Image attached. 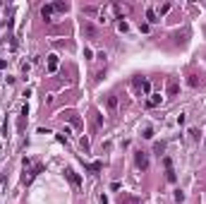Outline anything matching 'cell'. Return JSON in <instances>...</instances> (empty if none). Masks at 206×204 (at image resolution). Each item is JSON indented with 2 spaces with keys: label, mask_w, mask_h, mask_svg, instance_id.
<instances>
[{
  "label": "cell",
  "mask_w": 206,
  "mask_h": 204,
  "mask_svg": "<svg viewBox=\"0 0 206 204\" xmlns=\"http://www.w3.org/2000/svg\"><path fill=\"white\" fill-rule=\"evenodd\" d=\"M142 89H144V94H151V84L146 82V79H144V84H142Z\"/></svg>",
  "instance_id": "20"
},
{
  "label": "cell",
  "mask_w": 206,
  "mask_h": 204,
  "mask_svg": "<svg viewBox=\"0 0 206 204\" xmlns=\"http://www.w3.org/2000/svg\"><path fill=\"white\" fill-rule=\"evenodd\" d=\"M106 106H108V111H110V113H115V108H117V96H115V94H110V96L106 99Z\"/></svg>",
  "instance_id": "8"
},
{
  "label": "cell",
  "mask_w": 206,
  "mask_h": 204,
  "mask_svg": "<svg viewBox=\"0 0 206 204\" xmlns=\"http://www.w3.org/2000/svg\"><path fill=\"white\" fill-rule=\"evenodd\" d=\"M58 65H60L58 55H55V53H50V55H48V70H50V72H55V70H58Z\"/></svg>",
  "instance_id": "9"
},
{
  "label": "cell",
  "mask_w": 206,
  "mask_h": 204,
  "mask_svg": "<svg viewBox=\"0 0 206 204\" xmlns=\"http://www.w3.org/2000/svg\"><path fill=\"white\" fill-rule=\"evenodd\" d=\"M81 34H84L86 38H99V29L94 27L89 19H84V22H81Z\"/></svg>",
  "instance_id": "1"
},
{
  "label": "cell",
  "mask_w": 206,
  "mask_h": 204,
  "mask_svg": "<svg viewBox=\"0 0 206 204\" xmlns=\"http://www.w3.org/2000/svg\"><path fill=\"white\" fill-rule=\"evenodd\" d=\"M67 10H70V5H67V2H63V0L53 2V12H67Z\"/></svg>",
  "instance_id": "12"
},
{
  "label": "cell",
  "mask_w": 206,
  "mask_h": 204,
  "mask_svg": "<svg viewBox=\"0 0 206 204\" xmlns=\"http://www.w3.org/2000/svg\"><path fill=\"white\" fill-rule=\"evenodd\" d=\"M41 171H43V166H41V163H36V166L31 168V171H27V173H24V183H31V178H34V175H38Z\"/></svg>",
  "instance_id": "5"
},
{
  "label": "cell",
  "mask_w": 206,
  "mask_h": 204,
  "mask_svg": "<svg viewBox=\"0 0 206 204\" xmlns=\"http://www.w3.org/2000/svg\"><path fill=\"white\" fill-rule=\"evenodd\" d=\"M63 118H67V120H70L74 127H79V125H81V120L77 118V115H74V113H63Z\"/></svg>",
  "instance_id": "13"
},
{
  "label": "cell",
  "mask_w": 206,
  "mask_h": 204,
  "mask_svg": "<svg viewBox=\"0 0 206 204\" xmlns=\"http://www.w3.org/2000/svg\"><path fill=\"white\" fill-rule=\"evenodd\" d=\"M178 91H180V84L175 82V79H168V89H165V94H168V96H178Z\"/></svg>",
  "instance_id": "6"
},
{
  "label": "cell",
  "mask_w": 206,
  "mask_h": 204,
  "mask_svg": "<svg viewBox=\"0 0 206 204\" xmlns=\"http://www.w3.org/2000/svg\"><path fill=\"white\" fill-rule=\"evenodd\" d=\"M41 15H43L46 22H50V17H53V5H43L41 7Z\"/></svg>",
  "instance_id": "10"
},
{
  "label": "cell",
  "mask_w": 206,
  "mask_h": 204,
  "mask_svg": "<svg viewBox=\"0 0 206 204\" xmlns=\"http://www.w3.org/2000/svg\"><path fill=\"white\" fill-rule=\"evenodd\" d=\"M187 82H189V86H197V84H199V79H197V77H194V74H192V77H189Z\"/></svg>",
  "instance_id": "22"
},
{
  "label": "cell",
  "mask_w": 206,
  "mask_h": 204,
  "mask_svg": "<svg viewBox=\"0 0 206 204\" xmlns=\"http://www.w3.org/2000/svg\"><path fill=\"white\" fill-rule=\"evenodd\" d=\"M134 163H137L139 171H146V168H149V154H146V151H137L134 154Z\"/></svg>",
  "instance_id": "2"
},
{
  "label": "cell",
  "mask_w": 206,
  "mask_h": 204,
  "mask_svg": "<svg viewBox=\"0 0 206 204\" xmlns=\"http://www.w3.org/2000/svg\"><path fill=\"white\" fill-rule=\"evenodd\" d=\"M153 151H156V154L161 156L163 151H165V144H163V142H156V144H153Z\"/></svg>",
  "instance_id": "16"
},
{
  "label": "cell",
  "mask_w": 206,
  "mask_h": 204,
  "mask_svg": "<svg viewBox=\"0 0 206 204\" xmlns=\"http://www.w3.org/2000/svg\"><path fill=\"white\" fill-rule=\"evenodd\" d=\"M142 137H144V139H151V137H153V130H151V127H146V130H144V135H142Z\"/></svg>",
  "instance_id": "19"
},
{
  "label": "cell",
  "mask_w": 206,
  "mask_h": 204,
  "mask_svg": "<svg viewBox=\"0 0 206 204\" xmlns=\"http://www.w3.org/2000/svg\"><path fill=\"white\" fill-rule=\"evenodd\" d=\"M120 204H139V199L132 195H127V192H120Z\"/></svg>",
  "instance_id": "7"
},
{
  "label": "cell",
  "mask_w": 206,
  "mask_h": 204,
  "mask_svg": "<svg viewBox=\"0 0 206 204\" xmlns=\"http://www.w3.org/2000/svg\"><path fill=\"white\" fill-rule=\"evenodd\" d=\"M146 19H149V24H156V22H158V15H156V10H153V7L146 10Z\"/></svg>",
  "instance_id": "14"
},
{
  "label": "cell",
  "mask_w": 206,
  "mask_h": 204,
  "mask_svg": "<svg viewBox=\"0 0 206 204\" xmlns=\"http://www.w3.org/2000/svg\"><path fill=\"white\" fill-rule=\"evenodd\" d=\"M117 29H120V31H127L129 27H127V22H122V19H120V22H117Z\"/></svg>",
  "instance_id": "21"
},
{
  "label": "cell",
  "mask_w": 206,
  "mask_h": 204,
  "mask_svg": "<svg viewBox=\"0 0 206 204\" xmlns=\"http://www.w3.org/2000/svg\"><path fill=\"white\" fill-rule=\"evenodd\" d=\"M91 171V173H99L101 168H103V163H101V161H94V163H89V166H86Z\"/></svg>",
  "instance_id": "15"
},
{
  "label": "cell",
  "mask_w": 206,
  "mask_h": 204,
  "mask_svg": "<svg viewBox=\"0 0 206 204\" xmlns=\"http://www.w3.org/2000/svg\"><path fill=\"white\" fill-rule=\"evenodd\" d=\"M65 175H67V180H70V183H72L74 187H79V185H81V178L77 175V173H74L72 168H67V171H65Z\"/></svg>",
  "instance_id": "4"
},
{
  "label": "cell",
  "mask_w": 206,
  "mask_h": 204,
  "mask_svg": "<svg viewBox=\"0 0 206 204\" xmlns=\"http://www.w3.org/2000/svg\"><path fill=\"white\" fill-rule=\"evenodd\" d=\"M163 166H165V180H168V183H175V171H173V161L170 158H163Z\"/></svg>",
  "instance_id": "3"
},
{
  "label": "cell",
  "mask_w": 206,
  "mask_h": 204,
  "mask_svg": "<svg viewBox=\"0 0 206 204\" xmlns=\"http://www.w3.org/2000/svg\"><path fill=\"white\" fill-rule=\"evenodd\" d=\"M161 101H163V96H161V94H151V99L146 101V106H149V108H153V106H158Z\"/></svg>",
  "instance_id": "11"
},
{
  "label": "cell",
  "mask_w": 206,
  "mask_h": 204,
  "mask_svg": "<svg viewBox=\"0 0 206 204\" xmlns=\"http://www.w3.org/2000/svg\"><path fill=\"white\" fill-rule=\"evenodd\" d=\"M168 10H170V2H165V5H161V7H158V12H156V15H165V12H168Z\"/></svg>",
  "instance_id": "17"
},
{
  "label": "cell",
  "mask_w": 206,
  "mask_h": 204,
  "mask_svg": "<svg viewBox=\"0 0 206 204\" xmlns=\"http://www.w3.org/2000/svg\"><path fill=\"white\" fill-rule=\"evenodd\" d=\"M84 58H89V60H91V58H94V51H91V48H84Z\"/></svg>",
  "instance_id": "23"
},
{
  "label": "cell",
  "mask_w": 206,
  "mask_h": 204,
  "mask_svg": "<svg viewBox=\"0 0 206 204\" xmlns=\"http://www.w3.org/2000/svg\"><path fill=\"white\" fill-rule=\"evenodd\" d=\"M175 202H185V192H182V190L175 192Z\"/></svg>",
  "instance_id": "18"
}]
</instances>
